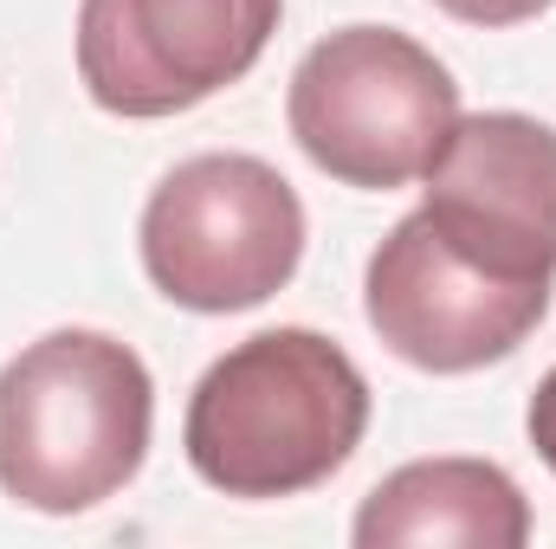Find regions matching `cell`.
I'll return each mask as SVG.
<instances>
[{"label": "cell", "mask_w": 556, "mask_h": 549, "mask_svg": "<svg viewBox=\"0 0 556 549\" xmlns=\"http://www.w3.org/2000/svg\"><path fill=\"white\" fill-rule=\"evenodd\" d=\"M278 20L285 0H85L78 78L111 117H175L240 85Z\"/></svg>", "instance_id": "5"}, {"label": "cell", "mask_w": 556, "mask_h": 549, "mask_svg": "<svg viewBox=\"0 0 556 549\" xmlns=\"http://www.w3.org/2000/svg\"><path fill=\"white\" fill-rule=\"evenodd\" d=\"M369 426L363 369L317 330L278 323L233 343L181 420L188 465L227 498H298L324 485Z\"/></svg>", "instance_id": "1"}, {"label": "cell", "mask_w": 556, "mask_h": 549, "mask_svg": "<svg viewBox=\"0 0 556 549\" xmlns=\"http://www.w3.org/2000/svg\"><path fill=\"white\" fill-rule=\"evenodd\" d=\"M155 382L130 343L52 330L0 369V491L72 518L117 498L149 459Z\"/></svg>", "instance_id": "2"}, {"label": "cell", "mask_w": 556, "mask_h": 549, "mask_svg": "<svg viewBox=\"0 0 556 549\" xmlns=\"http://www.w3.org/2000/svg\"><path fill=\"white\" fill-rule=\"evenodd\" d=\"M298 149L343 188H408L459 124L453 72L395 26H343L317 39L285 98Z\"/></svg>", "instance_id": "3"}, {"label": "cell", "mask_w": 556, "mask_h": 549, "mask_svg": "<svg viewBox=\"0 0 556 549\" xmlns=\"http://www.w3.org/2000/svg\"><path fill=\"white\" fill-rule=\"evenodd\" d=\"M304 259V201L260 155H194L142 207V272L201 317L253 310Z\"/></svg>", "instance_id": "4"}, {"label": "cell", "mask_w": 556, "mask_h": 549, "mask_svg": "<svg viewBox=\"0 0 556 549\" xmlns=\"http://www.w3.org/2000/svg\"><path fill=\"white\" fill-rule=\"evenodd\" d=\"M363 549L402 544H466V549H525L531 544V505L518 478L492 459H415L389 472L363 511H356Z\"/></svg>", "instance_id": "8"}, {"label": "cell", "mask_w": 556, "mask_h": 549, "mask_svg": "<svg viewBox=\"0 0 556 549\" xmlns=\"http://www.w3.org/2000/svg\"><path fill=\"white\" fill-rule=\"evenodd\" d=\"M440 13H453V20H466V26H525V20H538L551 0H433Z\"/></svg>", "instance_id": "9"}, {"label": "cell", "mask_w": 556, "mask_h": 549, "mask_svg": "<svg viewBox=\"0 0 556 549\" xmlns=\"http://www.w3.org/2000/svg\"><path fill=\"white\" fill-rule=\"evenodd\" d=\"M369 330L427 375H472L505 362L551 310L544 278L485 272L479 259L453 253L427 214H408L369 259L363 278Z\"/></svg>", "instance_id": "6"}, {"label": "cell", "mask_w": 556, "mask_h": 549, "mask_svg": "<svg viewBox=\"0 0 556 549\" xmlns=\"http://www.w3.org/2000/svg\"><path fill=\"white\" fill-rule=\"evenodd\" d=\"M420 214L485 272L556 278V130L518 111L459 117L427 162Z\"/></svg>", "instance_id": "7"}, {"label": "cell", "mask_w": 556, "mask_h": 549, "mask_svg": "<svg viewBox=\"0 0 556 549\" xmlns=\"http://www.w3.org/2000/svg\"><path fill=\"white\" fill-rule=\"evenodd\" d=\"M525 426H531V446H538V459H544V465L556 472V369L544 375V382H538Z\"/></svg>", "instance_id": "10"}]
</instances>
